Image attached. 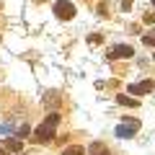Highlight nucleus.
Listing matches in <instances>:
<instances>
[{
    "mask_svg": "<svg viewBox=\"0 0 155 155\" xmlns=\"http://www.w3.org/2000/svg\"><path fill=\"white\" fill-rule=\"evenodd\" d=\"M98 13L106 18V13H109V3H98Z\"/></svg>",
    "mask_w": 155,
    "mask_h": 155,
    "instance_id": "obj_12",
    "label": "nucleus"
},
{
    "mask_svg": "<svg viewBox=\"0 0 155 155\" xmlns=\"http://www.w3.org/2000/svg\"><path fill=\"white\" fill-rule=\"evenodd\" d=\"M116 101L122 106H140V101L137 98H129V96H116Z\"/></svg>",
    "mask_w": 155,
    "mask_h": 155,
    "instance_id": "obj_9",
    "label": "nucleus"
},
{
    "mask_svg": "<svg viewBox=\"0 0 155 155\" xmlns=\"http://www.w3.org/2000/svg\"><path fill=\"white\" fill-rule=\"evenodd\" d=\"M153 5H155V0H153Z\"/></svg>",
    "mask_w": 155,
    "mask_h": 155,
    "instance_id": "obj_14",
    "label": "nucleus"
},
{
    "mask_svg": "<svg viewBox=\"0 0 155 155\" xmlns=\"http://www.w3.org/2000/svg\"><path fill=\"white\" fill-rule=\"evenodd\" d=\"M142 44L145 47H155V28H150V31L142 36Z\"/></svg>",
    "mask_w": 155,
    "mask_h": 155,
    "instance_id": "obj_10",
    "label": "nucleus"
},
{
    "mask_svg": "<svg viewBox=\"0 0 155 155\" xmlns=\"http://www.w3.org/2000/svg\"><path fill=\"white\" fill-rule=\"evenodd\" d=\"M140 132V122L137 119H132V122H124V124H119L116 127V137H132V134H137Z\"/></svg>",
    "mask_w": 155,
    "mask_h": 155,
    "instance_id": "obj_4",
    "label": "nucleus"
},
{
    "mask_svg": "<svg viewBox=\"0 0 155 155\" xmlns=\"http://www.w3.org/2000/svg\"><path fill=\"white\" fill-rule=\"evenodd\" d=\"M122 11H132V0H122Z\"/></svg>",
    "mask_w": 155,
    "mask_h": 155,
    "instance_id": "obj_13",
    "label": "nucleus"
},
{
    "mask_svg": "<svg viewBox=\"0 0 155 155\" xmlns=\"http://www.w3.org/2000/svg\"><path fill=\"white\" fill-rule=\"evenodd\" d=\"M62 155H85V147L83 145H67V147L62 150Z\"/></svg>",
    "mask_w": 155,
    "mask_h": 155,
    "instance_id": "obj_8",
    "label": "nucleus"
},
{
    "mask_svg": "<svg viewBox=\"0 0 155 155\" xmlns=\"http://www.w3.org/2000/svg\"><path fill=\"white\" fill-rule=\"evenodd\" d=\"M142 21L147 23V26H153V23H155V13H145V18H142Z\"/></svg>",
    "mask_w": 155,
    "mask_h": 155,
    "instance_id": "obj_11",
    "label": "nucleus"
},
{
    "mask_svg": "<svg viewBox=\"0 0 155 155\" xmlns=\"http://www.w3.org/2000/svg\"><path fill=\"white\" fill-rule=\"evenodd\" d=\"M153 80H150V78H147V80H142V83H129V93H132V96H142V93H147V91H153Z\"/></svg>",
    "mask_w": 155,
    "mask_h": 155,
    "instance_id": "obj_5",
    "label": "nucleus"
},
{
    "mask_svg": "<svg viewBox=\"0 0 155 155\" xmlns=\"http://www.w3.org/2000/svg\"><path fill=\"white\" fill-rule=\"evenodd\" d=\"M0 41H3V39H0Z\"/></svg>",
    "mask_w": 155,
    "mask_h": 155,
    "instance_id": "obj_15",
    "label": "nucleus"
},
{
    "mask_svg": "<svg viewBox=\"0 0 155 155\" xmlns=\"http://www.w3.org/2000/svg\"><path fill=\"white\" fill-rule=\"evenodd\" d=\"M60 119H62L60 114H49V116H47L44 122L39 124V129L34 132V142H36V145L52 142V140H54V129H57V124H60Z\"/></svg>",
    "mask_w": 155,
    "mask_h": 155,
    "instance_id": "obj_1",
    "label": "nucleus"
},
{
    "mask_svg": "<svg viewBox=\"0 0 155 155\" xmlns=\"http://www.w3.org/2000/svg\"><path fill=\"white\" fill-rule=\"evenodd\" d=\"M88 155H111V150H109V145H106V142H91Z\"/></svg>",
    "mask_w": 155,
    "mask_h": 155,
    "instance_id": "obj_6",
    "label": "nucleus"
},
{
    "mask_svg": "<svg viewBox=\"0 0 155 155\" xmlns=\"http://www.w3.org/2000/svg\"><path fill=\"white\" fill-rule=\"evenodd\" d=\"M3 147H5L8 153H21V150H23V142L13 137V140H5V145H3Z\"/></svg>",
    "mask_w": 155,
    "mask_h": 155,
    "instance_id": "obj_7",
    "label": "nucleus"
},
{
    "mask_svg": "<svg viewBox=\"0 0 155 155\" xmlns=\"http://www.w3.org/2000/svg\"><path fill=\"white\" fill-rule=\"evenodd\" d=\"M52 11H54V16L60 18V21H72V18H75V5L67 3V0H57Z\"/></svg>",
    "mask_w": 155,
    "mask_h": 155,
    "instance_id": "obj_2",
    "label": "nucleus"
},
{
    "mask_svg": "<svg viewBox=\"0 0 155 155\" xmlns=\"http://www.w3.org/2000/svg\"><path fill=\"white\" fill-rule=\"evenodd\" d=\"M109 60H129V57H134V49L129 44H116V47H111L109 49Z\"/></svg>",
    "mask_w": 155,
    "mask_h": 155,
    "instance_id": "obj_3",
    "label": "nucleus"
}]
</instances>
